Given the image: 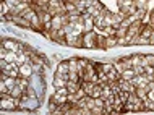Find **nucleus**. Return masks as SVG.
I'll return each mask as SVG.
<instances>
[{"instance_id": "obj_3", "label": "nucleus", "mask_w": 154, "mask_h": 115, "mask_svg": "<svg viewBox=\"0 0 154 115\" xmlns=\"http://www.w3.org/2000/svg\"><path fill=\"white\" fill-rule=\"evenodd\" d=\"M51 101L55 102L57 105H62V104H65V102L68 101V97H66L65 94H57V92H54L52 96H51Z\"/></svg>"}, {"instance_id": "obj_1", "label": "nucleus", "mask_w": 154, "mask_h": 115, "mask_svg": "<svg viewBox=\"0 0 154 115\" xmlns=\"http://www.w3.org/2000/svg\"><path fill=\"white\" fill-rule=\"evenodd\" d=\"M96 39H97V34H96L94 31L83 32V47H86V49H97V47H96Z\"/></svg>"}, {"instance_id": "obj_14", "label": "nucleus", "mask_w": 154, "mask_h": 115, "mask_svg": "<svg viewBox=\"0 0 154 115\" xmlns=\"http://www.w3.org/2000/svg\"><path fill=\"white\" fill-rule=\"evenodd\" d=\"M114 70V63H109V62H106V63H102V71L106 73H109V71H112Z\"/></svg>"}, {"instance_id": "obj_9", "label": "nucleus", "mask_w": 154, "mask_h": 115, "mask_svg": "<svg viewBox=\"0 0 154 115\" xmlns=\"http://www.w3.org/2000/svg\"><path fill=\"white\" fill-rule=\"evenodd\" d=\"M135 76H136V73H135L133 68H127V70H123V73H122V78L127 80V81H130L131 78H135Z\"/></svg>"}, {"instance_id": "obj_12", "label": "nucleus", "mask_w": 154, "mask_h": 115, "mask_svg": "<svg viewBox=\"0 0 154 115\" xmlns=\"http://www.w3.org/2000/svg\"><path fill=\"white\" fill-rule=\"evenodd\" d=\"M70 63V71H78L80 70V63H78V59H70L68 60Z\"/></svg>"}, {"instance_id": "obj_16", "label": "nucleus", "mask_w": 154, "mask_h": 115, "mask_svg": "<svg viewBox=\"0 0 154 115\" xmlns=\"http://www.w3.org/2000/svg\"><path fill=\"white\" fill-rule=\"evenodd\" d=\"M149 44H154V32L151 34V38H149Z\"/></svg>"}, {"instance_id": "obj_7", "label": "nucleus", "mask_w": 154, "mask_h": 115, "mask_svg": "<svg viewBox=\"0 0 154 115\" xmlns=\"http://www.w3.org/2000/svg\"><path fill=\"white\" fill-rule=\"evenodd\" d=\"M154 32V29L151 28V24H144L143 26V29H141V32H140V36H143V38H146V39H149L151 38V34Z\"/></svg>"}, {"instance_id": "obj_11", "label": "nucleus", "mask_w": 154, "mask_h": 115, "mask_svg": "<svg viewBox=\"0 0 154 115\" xmlns=\"http://www.w3.org/2000/svg\"><path fill=\"white\" fill-rule=\"evenodd\" d=\"M101 94H102V84H96L94 86V89H93V92H91V96L94 97V99H97V97H101Z\"/></svg>"}, {"instance_id": "obj_6", "label": "nucleus", "mask_w": 154, "mask_h": 115, "mask_svg": "<svg viewBox=\"0 0 154 115\" xmlns=\"http://www.w3.org/2000/svg\"><path fill=\"white\" fill-rule=\"evenodd\" d=\"M66 88H68V92H76L78 89L81 88V83L80 81H72L70 80L68 83H66Z\"/></svg>"}, {"instance_id": "obj_8", "label": "nucleus", "mask_w": 154, "mask_h": 115, "mask_svg": "<svg viewBox=\"0 0 154 115\" xmlns=\"http://www.w3.org/2000/svg\"><path fill=\"white\" fill-rule=\"evenodd\" d=\"M10 94H11V97H23L24 89L21 88V86H18V84H16L13 89H10Z\"/></svg>"}, {"instance_id": "obj_4", "label": "nucleus", "mask_w": 154, "mask_h": 115, "mask_svg": "<svg viewBox=\"0 0 154 115\" xmlns=\"http://www.w3.org/2000/svg\"><path fill=\"white\" fill-rule=\"evenodd\" d=\"M68 71H70V63H68V60H63V62H60V63L57 65V73L65 75V73H68Z\"/></svg>"}, {"instance_id": "obj_2", "label": "nucleus", "mask_w": 154, "mask_h": 115, "mask_svg": "<svg viewBox=\"0 0 154 115\" xmlns=\"http://www.w3.org/2000/svg\"><path fill=\"white\" fill-rule=\"evenodd\" d=\"M32 65H31V62L29 63H23V65H20V75L24 76V78H29L32 75Z\"/></svg>"}, {"instance_id": "obj_15", "label": "nucleus", "mask_w": 154, "mask_h": 115, "mask_svg": "<svg viewBox=\"0 0 154 115\" xmlns=\"http://www.w3.org/2000/svg\"><path fill=\"white\" fill-rule=\"evenodd\" d=\"M104 102L106 101H104L102 97H97V99H96V105H97V107H104Z\"/></svg>"}, {"instance_id": "obj_13", "label": "nucleus", "mask_w": 154, "mask_h": 115, "mask_svg": "<svg viewBox=\"0 0 154 115\" xmlns=\"http://www.w3.org/2000/svg\"><path fill=\"white\" fill-rule=\"evenodd\" d=\"M135 7L146 10V8H148V0H135Z\"/></svg>"}, {"instance_id": "obj_17", "label": "nucleus", "mask_w": 154, "mask_h": 115, "mask_svg": "<svg viewBox=\"0 0 154 115\" xmlns=\"http://www.w3.org/2000/svg\"><path fill=\"white\" fill-rule=\"evenodd\" d=\"M65 2H72V3H80L81 0H65Z\"/></svg>"}, {"instance_id": "obj_10", "label": "nucleus", "mask_w": 154, "mask_h": 115, "mask_svg": "<svg viewBox=\"0 0 154 115\" xmlns=\"http://www.w3.org/2000/svg\"><path fill=\"white\" fill-rule=\"evenodd\" d=\"M148 91H149L148 86H144V88H136V96L143 101V99H146V97H148Z\"/></svg>"}, {"instance_id": "obj_5", "label": "nucleus", "mask_w": 154, "mask_h": 115, "mask_svg": "<svg viewBox=\"0 0 154 115\" xmlns=\"http://www.w3.org/2000/svg\"><path fill=\"white\" fill-rule=\"evenodd\" d=\"M94 86H96V83H93V81H85V80H81V88L86 91V94H88V96H91Z\"/></svg>"}]
</instances>
